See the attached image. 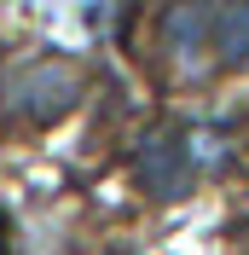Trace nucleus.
I'll use <instances>...</instances> for the list:
<instances>
[{"instance_id":"obj_1","label":"nucleus","mask_w":249,"mask_h":255,"mask_svg":"<svg viewBox=\"0 0 249 255\" xmlns=\"http://www.w3.org/2000/svg\"><path fill=\"white\" fill-rule=\"evenodd\" d=\"M162 47L191 81L249 64V0H174L162 17Z\"/></svg>"},{"instance_id":"obj_2","label":"nucleus","mask_w":249,"mask_h":255,"mask_svg":"<svg viewBox=\"0 0 249 255\" xmlns=\"http://www.w3.org/2000/svg\"><path fill=\"white\" fill-rule=\"evenodd\" d=\"M203 168V145L191 139V128H151L139 139V151H133V180H139V191H151V197H180V191H191V180H197Z\"/></svg>"},{"instance_id":"obj_3","label":"nucleus","mask_w":249,"mask_h":255,"mask_svg":"<svg viewBox=\"0 0 249 255\" xmlns=\"http://www.w3.org/2000/svg\"><path fill=\"white\" fill-rule=\"evenodd\" d=\"M81 99V76H76V64H64V58H29V64H17L12 76H6V105H12L17 116H29V122H58L70 105Z\"/></svg>"}]
</instances>
